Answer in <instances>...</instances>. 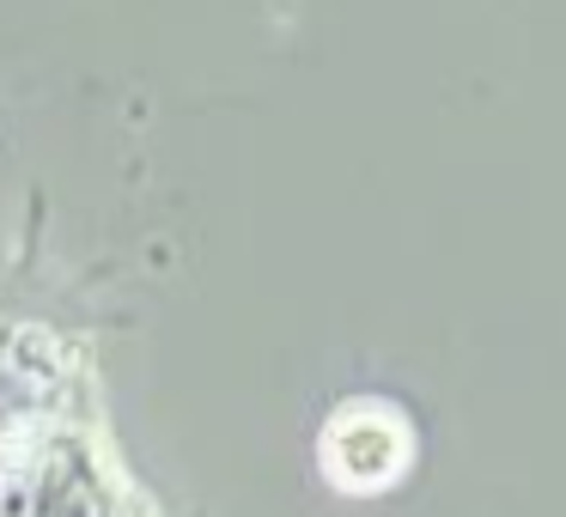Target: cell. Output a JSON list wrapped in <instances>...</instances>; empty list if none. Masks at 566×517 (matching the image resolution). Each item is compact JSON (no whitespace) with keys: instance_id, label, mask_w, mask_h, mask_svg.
I'll list each match as a JSON object with an SVG mask.
<instances>
[{"instance_id":"6da1fadb","label":"cell","mask_w":566,"mask_h":517,"mask_svg":"<svg viewBox=\"0 0 566 517\" xmlns=\"http://www.w3.org/2000/svg\"><path fill=\"white\" fill-rule=\"evenodd\" d=\"M415 463V432L390 402H347L323 426V475L342 493H384Z\"/></svg>"}]
</instances>
